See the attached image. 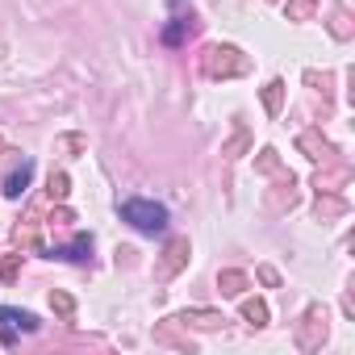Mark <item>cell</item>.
<instances>
[{"label": "cell", "instance_id": "cell-26", "mask_svg": "<svg viewBox=\"0 0 355 355\" xmlns=\"http://www.w3.org/2000/svg\"><path fill=\"white\" fill-rule=\"evenodd\" d=\"M51 222H55V226H71V222H76V214H71V209H55V214H51Z\"/></svg>", "mask_w": 355, "mask_h": 355}, {"label": "cell", "instance_id": "cell-18", "mask_svg": "<svg viewBox=\"0 0 355 355\" xmlns=\"http://www.w3.org/2000/svg\"><path fill=\"white\" fill-rule=\"evenodd\" d=\"M330 34L343 38V42L351 38V13H347V9H334V17H330Z\"/></svg>", "mask_w": 355, "mask_h": 355}, {"label": "cell", "instance_id": "cell-13", "mask_svg": "<svg viewBox=\"0 0 355 355\" xmlns=\"http://www.w3.org/2000/svg\"><path fill=\"white\" fill-rule=\"evenodd\" d=\"M318 222H326V218H343L347 214V201H338V197H330V193H318Z\"/></svg>", "mask_w": 355, "mask_h": 355}, {"label": "cell", "instance_id": "cell-19", "mask_svg": "<svg viewBox=\"0 0 355 355\" xmlns=\"http://www.w3.org/2000/svg\"><path fill=\"white\" fill-rule=\"evenodd\" d=\"M243 318H247L251 326H263V322H268V305L251 297V301H243Z\"/></svg>", "mask_w": 355, "mask_h": 355}, {"label": "cell", "instance_id": "cell-9", "mask_svg": "<svg viewBox=\"0 0 355 355\" xmlns=\"http://www.w3.org/2000/svg\"><path fill=\"white\" fill-rule=\"evenodd\" d=\"M347 180H351V167H347V163H338V167H330V171H318L313 189H318V193H338Z\"/></svg>", "mask_w": 355, "mask_h": 355}, {"label": "cell", "instance_id": "cell-1", "mask_svg": "<svg viewBox=\"0 0 355 355\" xmlns=\"http://www.w3.org/2000/svg\"><path fill=\"white\" fill-rule=\"evenodd\" d=\"M201 71H205L209 80H234V76H247V71H251V59H247L239 46L214 42V46H205V55H201Z\"/></svg>", "mask_w": 355, "mask_h": 355}, {"label": "cell", "instance_id": "cell-2", "mask_svg": "<svg viewBox=\"0 0 355 355\" xmlns=\"http://www.w3.org/2000/svg\"><path fill=\"white\" fill-rule=\"evenodd\" d=\"M121 218L134 230H142V234H163V226H167V209L155 205V201H125L121 205Z\"/></svg>", "mask_w": 355, "mask_h": 355}, {"label": "cell", "instance_id": "cell-15", "mask_svg": "<svg viewBox=\"0 0 355 355\" xmlns=\"http://www.w3.org/2000/svg\"><path fill=\"white\" fill-rule=\"evenodd\" d=\"M67 193H71L67 171H51V180H46V197H51V201H67Z\"/></svg>", "mask_w": 355, "mask_h": 355}, {"label": "cell", "instance_id": "cell-8", "mask_svg": "<svg viewBox=\"0 0 355 355\" xmlns=\"http://www.w3.org/2000/svg\"><path fill=\"white\" fill-rule=\"evenodd\" d=\"M30 180H34V163H30V159H21V167H13V171H9V180H5V197L21 201V193L30 189Z\"/></svg>", "mask_w": 355, "mask_h": 355}, {"label": "cell", "instance_id": "cell-16", "mask_svg": "<svg viewBox=\"0 0 355 355\" xmlns=\"http://www.w3.org/2000/svg\"><path fill=\"white\" fill-rule=\"evenodd\" d=\"M280 105H284V80H272V84L263 88V109L276 117V113H280Z\"/></svg>", "mask_w": 355, "mask_h": 355}, {"label": "cell", "instance_id": "cell-6", "mask_svg": "<svg viewBox=\"0 0 355 355\" xmlns=\"http://www.w3.org/2000/svg\"><path fill=\"white\" fill-rule=\"evenodd\" d=\"M297 150H305L309 159H322V163L338 155V150H334V142H330V138H322V130H301V134H297Z\"/></svg>", "mask_w": 355, "mask_h": 355}, {"label": "cell", "instance_id": "cell-5", "mask_svg": "<svg viewBox=\"0 0 355 355\" xmlns=\"http://www.w3.org/2000/svg\"><path fill=\"white\" fill-rule=\"evenodd\" d=\"M189 251H193V247H189V239H171V243H167V251H163V263L155 268V276H159V280H171L175 272L189 263Z\"/></svg>", "mask_w": 355, "mask_h": 355}, {"label": "cell", "instance_id": "cell-7", "mask_svg": "<svg viewBox=\"0 0 355 355\" xmlns=\"http://www.w3.org/2000/svg\"><path fill=\"white\" fill-rule=\"evenodd\" d=\"M293 205H297V180L284 171L280 189H276V193H268V209H272V214H284V209H293Z\"/></svg>", "mask_w": 355, "mask_h": 355}, {"label": "cell", "instance_id": "cell-22", "mask_svg": "<svg viewBox=\"0 0 355 355\" xmlns=\"http://www.w3.org/2000/svg\"><path fill=\"white\" fill-rule=\"evenodd\" d=\"M84 146H88L84 134H63V138H59V150H84Z\"/></svg>", "mask_w": 355, "mask_h": 355}, {"label": "cell", "instance_id": "cell-12", "mask_svg": "<svg viewBox=\"0 0 355 355\" xmlns=\"http://www.w3.org/2000/svg\"><path fill=\"white\" fill-rule=\"evenodd\" d=\"M171 322H184V326H189V322H193V326H222L226 318L214 313V309H184V313H175Z\"/></svg>", "mask_w": 355, "mask_h": 355}, {"label": "cell", "instance_id": "cell-21", "mask_svg": "<svg viewBox=\"0 0 355 355\" xmlns=\"http://www.w3.org/2000/svg\"><path fill=\"white\" fill-rule=\"evenodd\" d=\"M51 309H59V318H71V313H76V301L55 288V293H51Z\"/></svg>", "mask_w": 355, "mask_h": 355}, {"label": "cell", "instance_id": "cell-17", "mask_svg": "<svg viewBox=\"0 0 355 355\" xmlns=\"http://www.w3.org/2000/svg\"><path fill=\"white\" fill-rule=\"evenodd\" d=\"M313 5H318V0H288V21H309L313 17Z\"/></svg>", "mask_w": 355, "mask_h": 355}, {"label": "cell", "instance_id": "cell-11", "mask_svg": "<svg viewBox=\"0 0 355 355\" xmlns=\"http://www.w3.org/2000/svg\"><path fill=\"white\" fill-rule=\"evenodd\" d=\"M193 34H197V17L189 13V17H175V21L163 30V42H171V46H175V42H184V38H193Z\"/></svg>", "mask_w": 355, "mask_h": 355}, {"label": "cell", "instance_id": "cell-20", "mask_svg": "<svg viewBox=\"0 0 355 355\" xmlns=\"http://www.w3.org/2000/svg\"><path fill=\"white\" fill-rule=\"evenodd\" d=\"M243 150H247V130L239 125V130H234V138H230V142L222 146V155H226V159H239Z\"/></svg>", "mask_w": 355, "mask_h": 355}, {"label": "cell", "instance_id": "cell-25", "mask_svg": "<svg viewBox=\"0 0 355 355\" xmlns=\"http://www.w3.org/2000/svg\"><path fill=\"white\" fill-rule=\"evenodd\" d=\"M259 280H263V284H268V288H276V284H280V272H276V268H268V263H263V268H259Z\"/></svg>", "mask_w": 355, "mask_h": 355}, {"label": "cell", "instance_id": "cell-10", "mask_svg": "<svg viewBox=\"0 0 355 355\" xmlns=\"http://www.w3.org/2000/svg\"><path fill=\"white\" fill-rule=\"evenodd\" d=\"M88 251H92V239H88V234H76L67 247H51L46 255H51V259H55V255H59V259H88Z\"/></svg>", "mask_w": 355, "mask_h": 355}, {"label": "cell", "instance_id": "cell-3", "mask_svg": "<svg viewBox=\"0 0 355 355\" xmlns=\"http://www.w3.org/2000/svg\"><path fill=\"white\" fill-rule=\"evenodd\" d=\"M326 343V305H309L301 326H297V347L301 351H318Z\"/></svg>", "mask_w": 355, "mask_h": 355}, {"label": "cell", "instance_id": "cell-23", "mask_svg": "<svg viewBox=\"0 0 355 355\" xmlns=\"http://www.w3.org/2000/svg\"><path fill=\"white\" fill-rule=\"evenodd\" d=\"M259 171H280V159H276V150H272V146H263V150H259Z\"/></svg>", "mask_w": 355, "mask_h": 355}, {"label": "cell", "instance_id": "cell-4", "mask_svg": "<svg viewBox=\"0 0 355 355\" xmlns=\"http://www.w3.org/2000/svg\"><path fill=\"white\" fill-rule=\"evenodd\" d=\"M21 330H38V318H34V313H21V309H9V305H0V334H5V347H13Z\"/></svg>", "mask_w": 355, "mask_h": 355}, {"label": "cell", "instance_id": "cell-24", "mask_svg": "<svg viewBox=\"0 0 355 355\" xmlns=\"http://www.w3.org/2000/svg\"><path fill=\"white\" fill-rule=\"evenodd\" d=\"M17 263H21V255H9V259H0V276H5V280H17Z\"/></svg>", "mask_w": 355, "mask_h": 355}, {"label": "cell", "instance_id": "cell-14", "mask_svg": "<svg viewBox=\"0 0 355 355\" xmlns=\"http://www.w3.org/2000/svg\"><path fill=\"white\" fill-rule=\"evenodd\" d=\"M218 288H222L226 297H239V293L247 288V276H243V272H234V268H226V272L218 276Z\"/></svg>", "mask_w": 355, "mask_h": 355}]
</instances>
